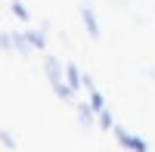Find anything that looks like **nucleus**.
I'll return each instance as SVG.
<instances>
[{"instance_id":"f257e3e1","label":"nucleus","mask_w":155,"mask_h":152,"mask_svg":"<svg viewBox=\"0 0 155 152\" xmlns=\"http://www.w3.org/2000/svg\"><path fill=\"white\" fill-rule=\"evenodd\" d=\"M81 16H84V25H87V31L93 34V37H99V25H96V12L90 9L87 3H84V6H81Z\"/></svg>"},{"instance_id":"f03ea898","label":"nucleus","mask_w":155,"mask_h":152,"mask_svg":"<svg viewBox=\"0 0 155 152\" xmlns=\"http://www.w3.org/2000/svg\"><path fill=\"white\" fill-rule=\"evenodd\" d=\"M65 74H68V87L78 90V84H81V71H78V65H65Z\"/></svg>"},{"instance_id":"7ed1b4c3","label":"nucleus","mask_w":155,"mask_h":152,"mask_svg":"<svg viewBox=\"0 0 155 152\" xmlns=\"http://www.w3.org/2000/svg\"><path fill=\"white\" fill-rule=\"evenodd\" d=\"M25 41L31 47H44V31H25Z\"/></svg>"},{"instance_id":"20e7f679","label":"nucleus","mask_w":155,"mask_h":152,"mask_svg":"<svg viewBox=\"0 0 155 152\" xmlns=\"http://www.w3.org/2000/svg\"><path fill=\"white\" fill-rule=\"evenodd\" d=\"M12 12H16L19 19H31V16H28V9H25V3H22V0H12Z\"/></svg>"},{"instance_id":"39448f33","label":"nucleus","mask_w":155,"mask_h":152,"mask_svg":"<svg viewBox=\"0 0 155 152\" xmlns=\"http://www.w3.org/2000/svg\"><path fill=\"white\" fill-rule=\"evenodd\" d=\"M99 118H102V121H99V124H102V127H106V131H112V121H109V112H106V109H102V112H99Z\"/></svg>"}]
</instances>
